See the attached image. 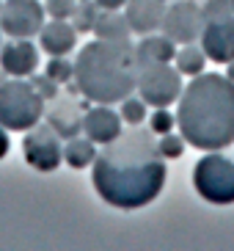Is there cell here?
I'll return each instance as SVG.
<instances>
[{
	"label": "cell",
	"instance_id": "cell-1",
	"mask_svg": "<svg viewBox=\"0 0 234 251\" xmlns=\"http://www.w3.org/2000/svg\"><path fill=\"white\" fill-rule=\"evenodd\" d=\"M165 177V157L160 155L157 138L152 130H140L138 125L105 144L91 174L102 201L118 210H138L154 201Z\"/></svg>",
	"mask_w": 234,
	"mask_h": 251
},
{
	"label": "cell",
	"instance_id": "cell-2",
	"mask_svg": "<svg viewBox=\"0 0 234 251\" xmlns=\"http://www.w3.org/2000/svg\"><path fill=\"white\" fill-rule=\"evenodd\" d=\"M176 127L193 149L220 152L234 144V80L226 75H196L182 89Z\"/></svg>",
	"mask_w": 234,
	"mask_h": 251
},
{
	"label": "cell",
	"instance_id": "cell-3",
	"mask_svg": "<svg viewBox=\"0 0 234 251\" xmlns=\"http://www.w3.org/2000/svg\"><path fill=\"white\" fill-rule=\"evenodd\" d=\"M74 83L83 97L99 105H113L130 97L138 86L135 47L94 39L80 47L74 61Z\"/></svg>",
	"mask_w": 234,
	"mask_h": 251
},
{
	"label": "cell",
	"instance_id": "cell-4",
	"mask_svg": "<svg viewBox=\"0 0 234 251\" xmlns=\"http://www.w3.org/2000/svg\"><path fill=\"white\" fill-rule=\"evenodd\" d=\"M42 94L30 86L25 77L0 83V125L11 133H28L30 127H36L44 119Z\"/></svg>",
	"mask_w": 234,
	"mask_h": 251
},
{
	"label": "cell",
	"instance_id": "cell-5",
	"mask_svg": "<svg viewBox=\"0 0 234 251\" xmlns=\"http://www.w3.org/2000/svg\"><path fill=\"white\" fill-rule=\"evenodd\" d=\"M193 185L210 204H234V160L220 152H207L193 169Z\"/></svg>",
	"mask_w": 234,
	"mask_h": 251
},
{
	"label": "cell",
	"instance_id": "cell-6",
	"mask_svg": "<svg viewBox=\"0 0 234 251\" xmlns=\"http://www.w3.org/2000/svg\"><path fill=\"white\" fill-rule=\"evenodd\" d=\"M182 72L171 64H143L138 67V97L152 108H168L182 97Z\"/></svg>",
	"mask_w": 234,
	"mask_h": 251
},
{
	"label": "cell",
	"instance_id": "cell-7",
	"mask_svg": "<svg viewBox=\"0 0 234 251\" xmlns=\"http://www.w3.org/2000/svg\"><path fill=\"white\" fill-rule=\"evenodd\" d=\"M22 155L28 160L30 169L36 171H55L64 163V147H61V135L50 125L30 127L28 135L22 138Z\"/></svg>",
	"mask_w": 234,
	"mask_h": 251
},
{
	"label": "cell",
	"instance_id": "cell-8",
	"mask_svg": "<svg viewBox=\"0 0 234 251\" xmlns=\"http://www.w3.org/2000/svg\"><path fill=\"white\" fill-rule=\"evenodd\" d=\"M44 3L39 0H6L0 8V30L11 39H33L44 25Z\"/></svg>",
	"mask_w": 234,
	"mask_h": 251
},
{
	"label": "cell",
	"instance_id": "cell-9",
	"mask_svg": "<svg viewBox=\"0 0 234 251\" xmlns=\"http://www.w3.org/2000/svg\"><path fill=\"white\" fill-rule=\"evenodd\" d=\"M160 30L171 39V42H176V45H190V42L201 39V30H204V11H201V6L193 3V0L171 3V6H165Z\"/></svg>",
	"mask_w": 234,
	"mask_h": 251
},
{
	"label": "cell",
	"instance_id": "cell-10",
	"mask_svg": "<svg viewBox=\"0 0 234 251\" xmlns=\"http://www.w3.org/2000/svg\"><path fill=\"white\" fill-rule=\"evenodd\" d=\"M201 47H204L207 58L215 61V64L234 61V14L218 17V20H204Z\"/></svg>",
	"mask_w": 234,
	"mask_h": 251
},
{
	"label": "cell",
	"instance_id": "cell-11",
	"mask_svg": "<svg viewBox=\"0 0 234 251\" xmlns=\"http://www.w3.org/2000/svg\"><path fill=\"white\" fill-rule=\"evenodd\" d=\"M0 69L11 77H30L39 69V47L30 39H11L0 47Z\"/></svg>",
	"mask_w": 234,
	"mask_h": 251
},
{
	"label": "cell",
	"instance_id": "cell-12",
	"mask_svg": "<svg viewBox=\"0 0 234 251\" xmlns=\"http://www.w3.org/2000/svg\"><path fill=\"white\" fill-rule=\"evenodd\" d=\"M83 135H88L96 147L110 144L113 138L121 135V113L113 111L110 105L96 102V108L86 111V116H83Z\"/></svg>",
	"mask_w": 234,
	"mask_h": 251
},
{
	"label": "cell",
	"instance_id": "cell-13",
	"mask_svg": "<svg viewBox=\"0 0 234 251\" xmlns=\"http://www.w3.org/2000/svg\"><path fill=\"white\" fill-rule=\"evenodd\" d=\"M163 14H165L163 0H127L124 3L127 25H130V30L138 33V36H146V33L160 30Z\"/></svg>",
	"mask_w": 234,
	"mask_h": 251
},
{
	"label": "cell",
	"instance_id": "cell-14",
	"mask_svg": "<svg viewBox=\"0 0 234 251\" xmlns=\"http://www.w3.org/2000/svg\"><path fill=\"white\" fill-rule=\"evenodd\" d=\"M39 47L47 55H69L77 47V30L69 20H50L39 30Z\"/></svg>",
	"mask_w": 234,
	"mask_h": 251
},
{
	"label": "cell",
	"instance_id": "cell-15",
	"mask_svg": "<svg viewBox=\"0 0 234 251\" xmlns=\"http://www.w3.org/2000/svg\"><path fill=\"white\" fill-rule=\"evenodd\" d=\"M47 116V125L61 135V138H74L80 135V127H83V116H80V108L74 105V100H52V105L44 111Z\"/></svg>",
	"mask_w": 234,
	"mask_h": 251
},
{
	"label": "cell",
	"instance_id": "cell-16",
	"mask_svg": "<svg viewBox=\"0 0 234 251\" xmlns=\"http://www.w3.org/2000/svg\"><path fill=\"white\" fill-rule=\"evenodd\" d=\"M174 55H176V42H171L165 33L163 36L146 33L140 39V45H135L138 67H143V64H174Z\"/></svg>",
	"mask_w": 234,
	"mask_h": 251
},
{
	"label": "cell",
	"instance_id": "cell-17",
	"mask_svg": "<svg viewBox=\"0 0 234 251\" xmlns=\"http://www.w3.org/2000/svg\"><path fill=\"white\" fill-rule=\"evenodd\" d=\"M96 39H105V42H121V45H130V25H127V17L118 14V11H108L102 8L99 17H96L94 25Z\"/></svg>",
	"mask_w": 234,
	"mask_h": 251
},
{
	"label": "cell",
	"instance_id": "cell-18",
	"mask_svg": "<svg viewBox=\"0 0 234 251\" xmlns=\"http://www.w3.org/2000/svg\"><path fill=\"white\" fill-rule=\"evenodd\" d=\"M96 144L91 138H80V135H74V138L66 141L64 147V163L66 166H72V169H86V166H94L96 160Z\"/></svg>",
	"mask_w": 234,
	"mask_h": 251
},
{
	"label": "cell",
	"instance_id": "cell-19",
	"mask_svg": "<svg viewBox=\"0 0 234 251\" xmlns=\"http://www.w3.org/2000/svg\"><path fill=\"white\" fill-rule=\"evenodd\" d=\"M207 52H204V47H196L190 42V45H182L179 50H176V55H174V67L179 69L182 75H187V77H196V75H201L204 72V67H207Z\"/></svg>",
	"mask_w": 234,
	"mask_h": 251
},
{
	"label": "cell",
	"instance_id": "cell-20",
	"mask_svg": "<svg viewBox=\"0 0 234 251\" xmlns=\"http://www.w3.org/2000/svg\"><path fill=\"white\" fill-rule=\"evenodd\" d=\"M99 11H102V8L96 6L94 0H77V6H74V14L69 17V23L74 25V30H80V33H86V30H94Z\"/></svg>",
	"mask_w": 234,
	"mask_h": 251
},
{
	"label": "cell",
	"instance_id": "cell-21",
	"mask_svg": "<svg viewBox=\"0 0 234 251\" xmlns=\"http://www.w3.org/2000/svg\"><path fill=\"white\" fill-rule=\"evenodd\" d=\"M121 122L127 125H140V122H146V102L140 100V97H124L121 100Z\"/></svg>",
	"mask_w": 234,
	"mask_h": 251
},
{
	"label": "cell",
	"instance_id": "cell-22",
	"mask_svg": "<svg viewBox=\"0 0 234 251\" xmlns=\"http://www.w3.org/2000/svg\"><path fill=\"white\" fill-rule=\"evenodd\" d=\"M157 147H160V155L165 157V160H176V157H182V155H185V147H187V141L182 138V133L174 135V130H171V133L160 135Z\"/></svg>",
	"mask_w": 234,
	"mask_h": 251
},
{
	"label": "cell",
	"instance_id": "cell-23",
	"mask_svg": "<svg viewBox=\"0 0 234 251\" xmlns=\"http://www.w3.org/2000/svg\"><path fill=\"white\" fill-rule=\"evenodd\" d=\"M44 72L50 75L52 80H58L61 86L69 83V80H74V64H69L66 55H50V64H47Z\"/></svg>",
	"mask_w": 234,
	"mask_h": 251
},
{
	"label": "cell",
	"instance_id": "cell-24",
	"mask_svg": "<svg viewBox=\"0 0 234 251\" xmlns=\"http://www.w3.org/2000/svg\"><path fill=\"white\" fill-rule=\"evenodd\" d=\"M174 127H176V116L168 108H154V111L149 113V130H152L154 135H165V133H171Z\"/></svg>",
	"mask_w": 234,
	"mask_h": 251
},
{
	"label": "cell",
	"instance_id": "cell-25",
	"mask_svg": "<svg viewBox=\"0 0 234 251\" xmlns=\"http://www.w3.org/2000/svg\"><path fill=\"white\" fill-rule=\"evenodd\" d=\"M30 86L42 94L44 102H52V100H58V80H52L50 75L44 72V75H30Z\"/></svg>",
	"mask_w": 234,
	"mask_h": 251
},
{
	"label": "cell",
	"instance_id": "cell-26",
	"mask_svg": "<svg viewBox=\"0 0 234 251\" xmlns=\"http://www.w3.org/2000/svg\"><path fill=\"white\" fill-rule=\"evenodd\" d=\"M74 6H77V0H47L44 3V11L52 20H69L74 14Z\"/></svg>",
	"mask_w": 234,
	"mask_h": 251
},
{
	"label": "cell",
	"instance_id": "cell-27",
	"mask_svg": "<svg viewBox=\"0 0 234 251\" xmlns=\"http://www.w3.org/2000/svg\"><path fill=\"white\" fill-rule=\"evenodd\" d=\"M201 11H204V20H218V17L234 14V8H232V0H207Z\"/></svg>",
	"mask_w": 234,
	"mask_h": 251
},
{
	"label": "cell",
	"instance_id": "cell-28",
	"mask_svg": "<svg viewBox=\"0 0 234 251\" xmlns=\"http://www.w3.org/2000/svg\"><path fill=\"white\" fill-rule=\"evenodd\" d=\"M8 149H11V138H8V130L0 125V160L8 155Z\"/></svg>",
	"mask_w": 234,
	"mask_h": 251
},
{
	"label": "cell",
	"instance_id": "cell-29",
	"mask_svg": "<svg viewBox=\"0 0 234 251\" xmlns=\"http://www.w3.org/2000/svg\"><path fill=\"white\" fill-rule=\"evenodd\" d=\"M99 8H108V11H118V8H124L127 0H94Z\"/></svg>",
	"mask_w": 234,
	"mask_h": 251
},
{
	"label": "cell",
	"instance_id": "cell-30",
	"mask_svg": "<svg viewBox=\"0 0 234 251\" xmlns=\"http://www.w3.org/2000/svg\"><path fill=\"white\" fill-rule=\"evenodd\" d=\"M226 77H229V80H234V61H229V64H226Z\"/></svg>",
	"mask_w": 234,
	"mask_h": 251
},
{
	"label": "cell",
	"instance_id": "cell-31",
	"mask_svg": "<svg viewBox=\"0 0 234 251\" xmlns=\"http://www.w3.org/2000/svg\"><path fill=\"white\" fill-rule=\"evenodd\" d=\"M0 47H3V30H0Z\"/></svg>",
	"mask_w": 234,
	"mask_h": 251
},
{
	"label": "cell",
	"instance_id": "cell-32",
	"mask_svg": "<svg viewBox=\"0 0 234 251\" xmlns=\"http://www.w3.org/2000/svg\"><path fill=\"white\" fill-rule=\"evenodd\" d=\"M0 8H3V0H0Z\"/></svg>",
	"mask_w": 234,
	"mask_h": 251
},
{
	"label": "cell",
	"instance_id": "cell-33",
	"mask_svg": "<svg viewBox=\"0 0 234 251\" xmlns=\"http://www.w3.org/2000/svg\"><path fill=\"white\" fill-rule=\"evenodd\" d=\"M232 8H234V0H232Z\"/></svg>",
	"mask_w": 234,
	"mask_h": 251
}]
</instances>
